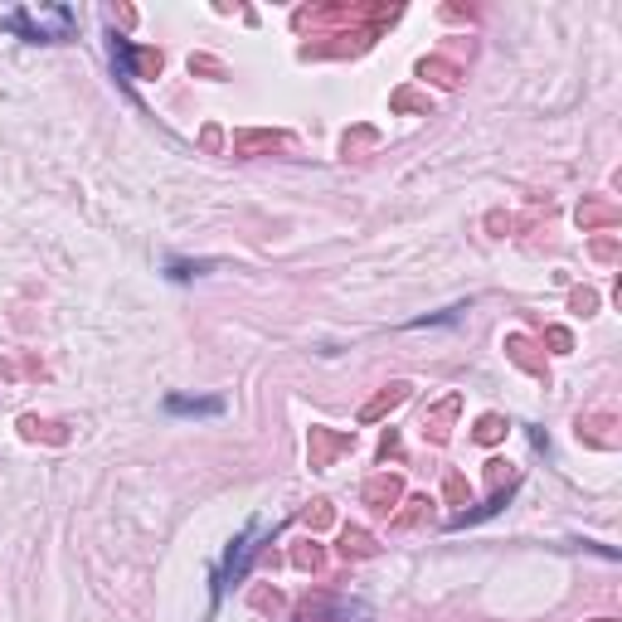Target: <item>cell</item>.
I'll list each match as a JSON object with an SVG mask.
<instances>
[{"label": "cell", "instance_id": "1", "mask_svg": "<svg viewBox=\"0 0 622 622\" xmlns=\"http://www.w3.org/2000/svg\"><path fill=\"white\" fill-rule=\"evenodd\" d=\"M165 409H171V413H195V418H214V413H224V404H219V399H181V394H171V399H165Z\"/></svg>", "mask_w": 622, "mask_h": 622}]
</instances>
